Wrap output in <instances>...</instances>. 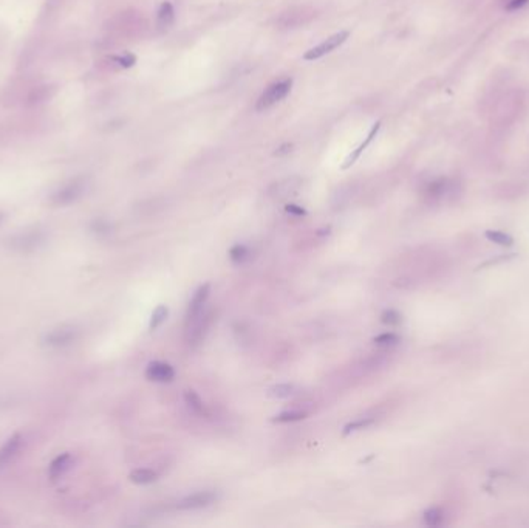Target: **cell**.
Masks as SVG:
<instances>
[{"label":"cell","instance_id":"13","mask_svg":"<svg viewBox=\"0 0 529 528\" xmlns=\"http://www.w3.org/2000/svg\"><path fill=\"white\" fill-rule=\"evenodd\" d=\"M175 19V11L170 2H163L160 10H158V27L160 28H169L173 23Z\"/></svg>","mask_w":529,"mask_h":528},{"label":"cell","instance_id":"26","mask_svg":"<svg viewBox=\"0 0 529 528\" xmlns=\"http://www.w3.org/2000/svg\"><path fill=\"white\" fill-rule=\"evenodd\" d=\"M286 212L293 214V215H297V217H304L307 215V211L302 208V206H297V205H286Z\"/></svg>","mask_w":529,"mask_h":528},{"label":"cell","instance_id":"1","mask_svg":"<svg viewBox=\"0 0 529 528\" xmlns=\"http://www.w3.org/2000/svg\"><path fill=\"white\" fill-rule=\"evenodd\" d=\"M291 87H293V79H282V81H279V82L271 84V85L260 95V98L257 99L256 109H257L259 112L268 110V109L272 107L274 104H277L279 101H282V99L291 92Z\"/></svg>","mask_w":529,"mask_h":528},{"label":"cell","instance_id":"4","mask_svg":"<svg viewBox=\"0 0 529 528\" xmlns=\"http://www.w3.org/2000/svg\"><path fill=\"white\" fill-rule=\"evenodd\" d=\"M211 293V285L209 284H203L195 293L194 297L190 299L189 307H187V315H186V324H194L197 322V319L200 318L201 312H203V307L206 304V300L209 297Z\"/></svg>","mask_w":529,"mask_h":528},{"label":"cell","instance_id":"3","mask_svg":"<svg viewBox=\"0 0 529 528\" xmlns=\"http://www.w3.org/2000/svg\"><path fill=\"white\" fill-rule=\"evenodd\" d=\"M82 192H84V182L81 179H76L67 183L65 186H62L58 192H55L52 197V203L56 206L70 205L74 200H78L82 195Z\"/></svg>","mask_w":529,"mask_h":528},{"label":"cell","instance_id":"10","mask_svg":"<svg viewBox=\"0 0 529 528\" xmlns=\"http://www.w3.org/2000/svg\"><path fill=\"white\" fill-rule=\"evenodd\" d=\"M20 435L19 434H14L13 437H10L7 440V443L2 446V449H0V468H2L4 465H7L13 457L14 454L17 452L19 446H20Z\"/></svg>","mask_w":529,"mask_h":528},{"label":"cell","instance_id":"20","mask_svg":"<svg viewBox=\"0 0 529 528\" xmlns=\"http://www.w3.org/2000/svg\"><path fill=\"white\" fill-rule=\"evenodd\" d=\"M443 520V511L437 507H432L424 511V522L429 526H437Z\"/></svg>","mask_w":529,"mask_h":528},{"label":"cell","instance_id":"19","mask_svg":"<svg viewBox=\"0 0 529 528\" xmlns=\"http://www.w3.org/2000/svg\"><path fill=\"white\" fill-rule=\"evenodd\" d=\"M307 417L305 412H300V411H286V412H282L279 415H275L272 418L274 423H293V421H299V420H304Z\"/></svg>","mask_w":529,"mask_h":528},{"label":"cell","instance_id":"27","mask_svg":"<svg viewBox=\"0 0 529 528\" xmlns=\"http://www.w3.org/2000/svg\"><path fill=\"white\" fill-rule=\"evenodd\" d=\"M115 61H116V62H119L122 67H132V65L135 64V56H132V55H125V56H122V58H116Z\"/></svg>","mask_w":529,"mask_h":528},{"label":"cell","instance_id":"9","mask_svg":"<svg viewBox=\"0 0 529 528\" xmlns=\"http://www.w3.org/2000/svg\"><path fill=\"white\" fill-rule=\"evenodd\" d=\"M379 129H381V121H377V122H376V124L373 125V127H371L370 134L367 135L365 141H364V143H362V144H361V146H359V147H358L356 150H353V152H351V154L348 155V158L345 160V163H344V166H342L344 169H347V167H350L351 164H355V163H356V160H358V158L361 157V154H362V152H364V150H365V149L368 147V144H370V143L373 141V138L376 137V134H377V132H379Z\"/></svg>","mask_w":529,"mask_h":528},{"label":"cell","instance_id":"6","mask_svg":"<svg viewBox=\"0 0 529 528\" xmlns=\"http://www.w3.org/2000/svg\"><path fill=\"white\" fill-rule=\"evenodd\" d=\"M78 336V330L74 327H59V329H55L50 332L45 336V344L52 345V347H62L67 345L70 342H73Z\"/></svg>","mask_w":529,"mask_h":528},{"label":"cell","instance_id":"11","mask_svg":"<svg viewBox=\"0 0 529 528\" xmlns=\"http://www.w3.org/2000/svg\"><path fill=\"white\" fill-rule=\"evenodd\" d=\"M68 465H70V454L68 452H64V454L58 456L52 462V465H50V469H48L50 477H52L53 480H56L58 477H61L64 474V471L68 468Z\"/></svg>","mask_w":529,"mask_h":528},{"label":"cell","instance_id":"15","mask_svg":"<svg viewBox=\"0 0 529 528\" xmlns=\"http://www.w3.org/2000/svg\"><path fill=\"white\" fill-rule=\"evenodd\" d=\"M249 257H251V251H249V248L248 246H245V245H234L231 249H229V259L234 262V263H237V265H242V263H245L246 260H249Z\"/></svg>","mask_w":529,"mask_h":528},{"label":"cell","instance_id":"7","mask_svg":"<svg viewBox=\"0 0 529 528\" xmlns=\"http://www.w3.org/2000/svg\"><path fill=\"white\" fill-rule=\"evenodd\" d=\"M215 500V494L211 491H200V493H194L187 497H184L183 500L178 502V508L180 510H197V508H203L211 505L212 502Z\"/></svg>","mask_w":529,"mask_h":528},{"label":"cell","instance_id":"18","mask_svg":"<svg viewBox=\"0 0 529 528\" xmlns=\"http://www.w3.org/2000/svg\"><path fill=\"white\" fill-rule=\"evenodd\" d=\"M294 392H296V387L293 384H277L268 390V395L272 398H288Z\"/></svg>","mask_w":529,"mask_h":528},{"label":"cell","instance_id":"25","mask_svg":"<svg viewBox=\"0 0 529 528\" xmlns=\"http://www.w3.org/2000/svg\"><path fill=\"white\" fill-rule=\"evenodd\" d=\"M527 2H529V0H508V4L505 5V8L508 11H515V10L523 8Z\"/></svg>","mask_w":529,"mask_h":528},{"label":"cell","instance_id":"5","mask_svg":"<svg viewBox=\"0 0 529 528\" xmlns=\"http://www.w3.org/2000/svg\"><path fill=\"white\" fill-rule=\"evenodd\" d=\"M146 376L150 381L157 383H169L175 378V370L170 364L161 363V361H152L149 363L146 369Z\"/></svg>","mask_w":529,"mask_h":528},{"label":"cell","instance_id":"12","mask_svg":"<svg viewBox=\"0 0 529 528\" xmlns=\"http://www.w3.org/2000/svg\"><path fill=\"white\" fill-rule=\"evenodd\" d=\"M129 479L133 482V483H138V485H147V483H154L157 479H158V474L152 469H146V468H141V469H135L130 472Z\"/></svg>","mask_w":529,"mask_h":528},{"label":"cell","instance_id":"17","mask_svg":"<svg viewBox=\"0 0 529 528\" xmlns=\"http://www.w3.org/2000/svg\"><path fill=\"white\" fill-rule=\"evenodd\" d=\"M167 315H169V309L166 305H160L155 309V312L152 313V319H150V324H149V329L150 330H157L158 327L167 319Z\"/></svg>","mask_w":529,"mask_h":528},{"label":"cell","instance_id":"16","mask_svg":"<svg viewBox=\"0 0 529 528\" xmlns=\"http://www.w3.org/2000/svg\"><path fill=\"white\" fill-rule=\"evenodd\" d=\"M485 236H486V239H488L489 242H494V243H497V245H500V246H511V245L514 243V237L509 236V234H506V233H503V231L488 230Z\"/></svg>","mask_w":529,"mask_h":528},{"label":"cell","instance_id":"2","mask_svg":"<svg viewBox=\"0 0 529 528\" xmlns=\"http://www.w3.org/2000/svg\"><path fill=\"white\" fill-rule=\"evenodd\" d=\"M350 33L348 31H341V33H336L333 36H330L328 39H325L322 43H319L317 47L311 48L310 52H307L304 55V59L305 61H316V59H320L322 56L331 53L333 50H336L338 47H341L347 39H348Z\"/></svg>","mask_w":529,"mask_h":528},{"label":"cell","instance_id":"22","mask_svg":"<svg viewBox=\"0 0 529 528\" xmlns=\"http://www.w3.org/2000/svg\"><path fill=\"white\" fill-rule=\"evenodd\" d=\"M50 87H46V85H43V87H37L36 90H33V93L30 95V98H28V101H30V104H39V103H43L45 101V99L50 96Z\"/></svg>","mask_w":529,"mask_h":528},{"label":"cell","instance_id":"23","mask_svg":"<svg viewBox=\"0 0 529 528\" xmlns=\"http://www.w3.org/2000/svg\"><path fill=\"white\" fill-rule=\"evenodd\" d=\"M377 345H395L399 342V336L396 333H392V332H387V333H382L379 336H376L373 339Z\"/></svg>","mask_w":529,"mask_h":528},{"label":"cell","instance_id":"8","mask_svg":"<svg viewBox=\"0 0 529 528\" xmlns=\"http://www.w3.org/2000/svg\"><path fill=\"white\" fill-rule=\"evenodd\" d=\"M42 240H43V236L39 231H31V233H25L13 237L10 243L14 249L28 253V251H33L34 248H37L42 243Z\"/></svg>","mask_w":529,"mask_h":528},{"label":"cell","instance_id":"24","mask_svg":"<svg viewBox=\"0 0 529 528\" xmlns=\"http://www.w3.org/2000/svg\"><path fill=\"white\" fill-rule=\"evenodd\" d=\"M381 321H382V324H386V325H398V324L401 322V315H399L396 310L389 309V310H386V312L381 315Z\"/></svg>","mask_w":529,"mask_h":528},{"label":"cell","instance_id":"28","mask_svg":"<svg viewBox=\"0 0 529 528\" xmlns=\"http://www.w3.org/2000/svg\"><path fill=\"white\" fill-rule=\"evenodd\" d=\"M291 149H293V144H283V146H280L279 149L275 150L274 155H277V157H280V155H286V154H290V152H291Z\"/></svg>","mask_w":529,"mask_h":528},{"label":"cell","instance_id":"21","mask_svg":"<svg viewBox=\"0 0 529 528\" xmlns=\"http://www.w3.org/2000/svg\"><path fill=\"white\" fill-rule=\"evenodd\" d=\"M374 420L373 418H361L358 421H351L348 423L345 427H344V435H348L350 432H355V431H359V429H365V427H368L370 424H373Z\"/></svg>","mask_w":529,"mask_h":528},{"label":"cell","instance_id":"14","mask_svg":"<svg viewBox=\"0 0 529 528\" xmlns=\"http://www.w3.org/2000/svg\"><path fill=\"white\" fill-rule=\"evenodd\" d=\"M184 401H186L187 408L192 412H195L198 415H206V409H205L203 401H201V398L194 390H186L184 392Z\"/></svg>","mask_w":529,"mask_h":528},{"label":"cell","instance_id":"29","mask_svg":"<svg viewBox=\"0 0 529 528\" xmlns=\"http://www.w3.org/2000/svg\"><path fill=\"white\" fill-rule=\"evenodd\" d=\"M0 220H2V215H0Z\"/></svg>","mask_w":529,"mask_h":528}]
</instances>
